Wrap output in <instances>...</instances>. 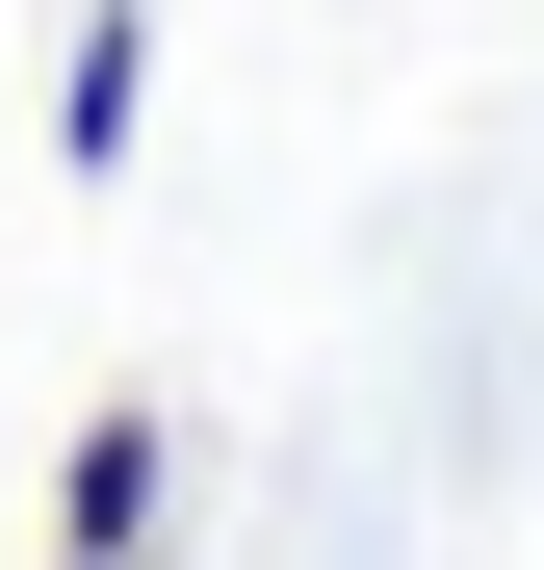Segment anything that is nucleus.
Segmentation results:
<instances>
[{
    "label": "nucleus",
    "mask_w": 544,
    "mask_h": 570,
    "mask_svg": "<svg viewBox=\"0 0 544 570\" xmlns=\"http://www.w3.org/2000/svg\"><path fill=\"white\" fill-rule=\"evenodd\" d=\"M156 519H181V415H156V390H105V415L52 441V544H105V570H156Z\"/></svg>",
    "instance_id": "obj_1"
},
{
    "label": "nucleus",
    "mask_w": 544,
    "mask_h": 570,
    "mask_svg": "<svg viewBox=\"0 0 544 570\" xmlns=\"http://www.w3.org/2000/svg\"><path fill=\"white\" fill-rule=\"evenodd\" d=\"M156 156V0H78L52 27V181H130Z\"/></svg>",
    "instance_id": "obj_2"
},
{
    "label": "nucleus",
    "mask_w": 544,
    "mask_h": 570,
    "mask_svg": "<svg viewBox=\"0 0 544 570\" xmlns=\"http://www.w3.org/2000/svg\"><path fill=\"white\" fill-rule=\"evenodd\" d=\"M52 570H105V544H52Z\"/></svg>",
    "instance_id": "obj_3"
}]
</instances>
